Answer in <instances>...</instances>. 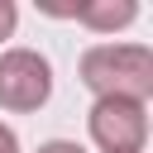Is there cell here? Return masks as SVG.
Listing matches in <instances>:
<instances>
[{"mask_svg":"<svg viewBox=\"0 0 153 153\" xmlns=\"http://www.w3.org/2000/svg\"><path fill=\"white\" fill-rule=\"evenodd\" d=\"M53 96V62L38 48H5L0 53V105L5 110H38Z\"/></svg>","mask_w":153,"mask_h":153,"instance_id":"2","label":"cell"},{"mask_svg":"<svg viewBox=\"0 0 153 153\" xmlns=\"http://www.w3.org/2000/svg\"><path fill=\"white\" fill-rule=\"evenodd\" d=\"M67 14L76 24H86V29H96V33H115V29H124V24L139 19V5L134 0H91V5H76Z\"/></svg>","mask_w":153,"mask_h":153,"instance_id":"4","label":"cell"},{"mask_svg":"<svg viewBox=\"0 0 153 153\" xmlns=\"http://www.w3.org/2000/svg\"><path fill=\"white\" fill-rule=\"evenodd\" d=\"M14 24H19V10H14V0H0V43L14 33Z\"/></svg>","mask_w":153,"mask_h":153,"instance_id":"5","label":"cell"},{"mask_svg":"<svg viewBox=\"0 0 153 153\" xmlns=\"http://www.w3.org/2000/svg\"><path fill=\"white\" fill-rule=\"evenodd\" d=\"M81 86L96 100H148L153 96V48L143 43H91L81 53Z\"/></svg>","mask_w":153,"mask_h":153,"instance_id":"1","label":"cell"},{"mask_svg":"<svg viewBox=\"0 0 153 153\" xmlns=\"http://www.w3.org/2000/svg\"><path fill=\"white\" fill-rule=\"evenodd\" d=\"M38 153H86V148L72 139H48V143H38Z\"/></svg>","mask_w":153,"mask_h":153,"instance_id":"6","label":"cell"},{"mask_svg":"<svg viewBox=\"0 0 153 153\" xmlns=\"http://www.w3.org/2000/svg\"><path fill=\"white\" fill-rule=\"evenodd\" d=\"M0 153H19V139H14L10 124H0Z\"/></svg>","mask_w":153,"mask_h":153,"instance_id":"7","label":"cell"},{"mask_svg":"<svg viewBox=\"0 0 153 153\" xmlns=\"http://www.w3.org/2000/svg\"><path fill=\"white\" fill-rule=\"evenodd\" d=\"M91 143L100 153H143V139H148V105L143 100H96L91 115Z\"/></svg>","mask_w":153,"mask_h":153,"instance_id":"3","label":"cell"}]
</instances>
